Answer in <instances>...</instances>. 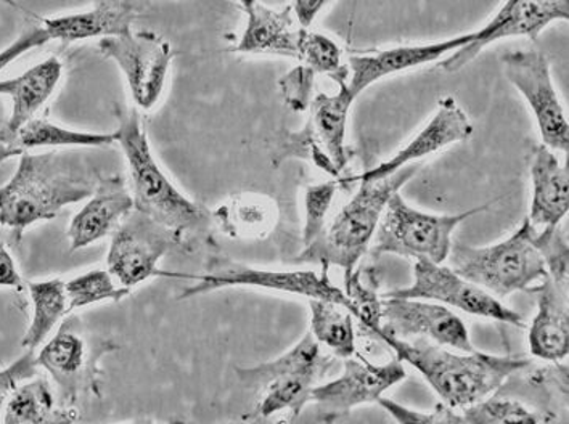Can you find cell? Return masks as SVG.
<instances>
[{"instance_id":"15","label":"cell","mask_w":569,"mask_h":424,"mask_svg":"<svg viewBox=\"0 0 569 424\" xmlns=\"http://www.w3.org/2000/svg\"><path fill=\"white\" fill-rule=\"evenodd\" d=\"M381 329L399 340L431 341L457 352H473L467 325L446 305L427 300L410 297L381 296Z\"/></svg>"},{"instance_id":"19","label":"cell","mask_w":569,"mask_h":424,"mask_svg":"<svg viewBox=\"0 0 569 424\" xmlns=\"http://www.w3.org/2000/svg\"><path fill=\"white\" fill-rule=\"evenodd\" d=\"M147 9L143 0H93V7L86 12L70 16L42 18V28L50 41H86L93 38H111L131 31L137 17Z\"/></svg>"},{"instance_id":"11","label":"cell","mask_w":569,"mask_h":424,"mask_svg":"<svg viewBox=\"0 0 569 424\" xmlns=\"http://www.w3.org/2000/svg\"><path fill=\"white\" fill-rule=\"evenodd\" d=\"M503 73L535 113L542 145L568 154L567 111L553 85L550 61L539 50H517L502 57Z\"/></svg>"},{"instance_id":"24","label":"cell","mask_w":569,"mask_h":424,"mask_svg":"<svg viewBox=\"0 0 569 424\" xmlns=\"http://www.w3.org/2000/svg\"><path fill=\"white\" fill-rule=\"evenodd\" d=\"M532 201L528 221L536 230L557 228L569 210L568 168L558 161L553 150L540 145L531 163Z\"/></svg>"},{"instance_id":"46","label":"cell","mask_w":569,"mask_h":424,"mask_svg":"<svg viewBox=\"0 0 569 424\" xmlns=\"http://www.w3.org/2000/svg\"><path fill=\"white\" fill-rule=\"evenodd\" d=\"M2 3H7V6L13 7V9H18V3L16 0H0Z\"/></svg>"},{"instance_id":"27","label":"cell","mask_w":569,"mask_h":424,"mask_svg":"<svg viewBox=\"0 0 569 424\" xmlns=\"http://www.w3.org/2000/svg\"><path fill=\"white\" fill-rule=\"evenodd\" d=\"M28 291H30L32 303V320L21 344L28 351H36L46 343L50 333L71 311L63 280L30 282Z\"/></svg>"},{"instance_id":"23","label":"cell","mask_w":569,"mask_h":424,"mask_svg":"<svg viewBox=\"0 0 569 424\" xmlns=\"http://www.w3.org/2000/svg\"><path fill=\"white\" fill-rule=\"evenodd\" d=\"M61 74L63 63L57 57H50L18 78L0 81V95L12 99V114L6 121V134L16 145L18 132L53 95Z\"/></svg>"},{"instance_id":"8","label":"cell","mask_w":569,"mask_h":424,"mask_svg":"<svg viewBox=\"0 0 569 424\" xmlns=\"http://www.w3.org/2000/svg\"><path fill=\"white\" fill-rule=\"evenodd\" d=\"M186 276L193 280L196 285L189 286L179 294L180 300L200 296L216 290L232 289V286H251L279 291V293L297 294L308 300L330 301L351 309L345 291L335 286L329 279V267H323L322 275L315 271H273L241 264L222 254H212L208 259L203 275Z\"/></svg>"},{"instance_id":"12","label":"cell","mask_w":569,"mask_h":424,"mask_svg":"<svg viewBox=\"0 0 569 424\" xmlns=\"http://www.w3.org/2000/svg\"><path fill=\"white\" fill-rule=\"evenodd\" d=\"M385 296L410 297V300L435 301L442 305L459 309L477 317L523 329L525 322L518 312L502 304L499 297L489 291L468 282L452 267L431 261H416L413 283L407 289L390 291Z\"/></svg>"},{"instance_id":"35","label":"cell","mask_w":569,"mask_h":424,"mask_svg":"<svg viewBox=\"0 0 569 424\" xmlns=\"http://www.w3.org/2000/svg\"><path fill=\"white\" fill-rule=\"evenodd\" d=\"M535 244L550 279L561 289H568V232L563 222L557 228L536 230Z\"/></svg>"},{"instance_id":"36","label":"cell","mask_w":569,"mask_h":424,"mask_svg":"<svg viewBox=\"0 0 569 424\" xmlns=\"http://www.w3.org/2000/svg\"><path fill=\"white\" fill-rule=\"evenodd\" d=\"M338 185L340 181L317 183V185L308 186L305 196V229H302V244L309 246L317 236L322 233L326 228L327 214L331 203H333L335 195H337Z\"/></svg>"},{"instance_id":"44","label":"cell","mask_w":569,"mask_h":424,"mask_svg":"<svg viewBox=\"0 0 569 424\" xmlns=\"http://www.w3.org/2000/svg\"><path fill=\"white\" fill-rule=\"evenodd\" d=\"M21 153H23V150L18 149L16 143L7 137L6 122H3V124H0V164Z\"/></svg>"},{"instance_id":"21","label":"cell","mask_w":569,"mask_h":424,"mask_svg":"<svg viewBox=\"0 0 569 424\" xmlns=\"http://www.w3.org/2000/svg\"><path fill=\"white\" fill-rule=\"evenodd\" d=\"M338 88L340 89L337 93H317L315 100H311L308 107V121L302 131L330 158L341 174L349 161L346 131L349 111L356 99L349 92L348 84Z\"/></svg>"},{"instance_id":"31","label":"cell","mask_w":569,"mask_h":424,"mask_svg":"<svg viewBox=\"0 0 569 424\" xmlns=\"http://www.w3.org/2000/svg\"><path fill=\"white\" fill-rule=\"evenodd\" d=\"M317 376L309 373H293V375L277 376L261 387L264 391L258 405L259 415L272 416L276 413L290 410L295 416L309 404V394L316 386Z\"/></svg>"},{"instance_id":"3","label":"cell","mask_w":569,"mask_h":424,"mask_svg":"<svg viewBox=\"0 0 569 424\" xmlns=\"http://www.w3.org/2000/svg\"><path fill=\"white\" fill-rule=\"evenodd\" d=\"M419 166H405L381 179H359L360 186L355 196L346 203L343 210L329 228L305 246L298 262H312L322 267L343 269L345 279L356 272L360 259L372 244L375 232L380 224L381 214L395 193L401 192Z\"/></svg>"},{"instance_id":"42","label":"cell","mask_w":569,"mask_h":424,"mask_svg":"<svg viewBox=\"0 0 569 424\" xmlns=\"http://www.w3.org/2000/svg\"><path fill=\"white\" fill-rule=\"evenodd\" d=\"M0 286L16 290H23L24 286L23 280L18 273L16 261L2 243H0Z\"/></svg>"},{"instance_id":"39","label":"cell","mask_w":569,"mask_h":424,"mask_svg":"<svg viewBox=\"0 0 569 424\" xmlns=\"http://www.w3.org/2000/svg\"><path fill=\"white\" fill-rule=\"evenodd\" d=\"M377 404L387 410L388 413L396 420V422L410 424H462L459 412L456 408H450L445 402L436 405L433 412H419V410L407 408L391 398H385L381 395Z\"/></svg>"},{"instance_id":"33","label":"cell","mask_w":569,"mask_h":424,"mask_svg":"<svg viewBox=\"0 0 569 424\" xmlns=\"http://www.w3.org/2000/svg\"><path fill=\"white\" fill-rule=\"evenodd\" d=\"M64 286H67L68 304H70L71 312L86 307V305L107 303V301L118 303L131 293V290L118 286L110 272L99 271V269L82 273L70 282H64Z\"/></svg>"},{"instance_id":"4","label":"cell","mask_w":569,"mask_h":424,"mask_svg":"<svg viewBox=\"0 0 569 424\" xmlns=\"http://www.w3.org/2000/svg\"><path fill=\"white\" fill-rule=\"evenodd\" d=\"M114 139L128 161L134 210L150 215L180 235L210 228L212 212L183 195L154 160L149 137L136 110L122 118Z\"/></svg>"},{"instance_id":"37","label":"cell","mask_w":569,"mask_h":424,"mask_svg":"<svg viewBox=\"0 0 569 424\" xmlns=\"http://www.w3.org/2000/svg\"><path fill=\"white\" fill-rule=\"evenodd\" d=\"M345 294L351 304V315L358 317L370 333L380 332L383 300L373 290L362 285L359 273L355 272L349 279H345Z\"/></svg>"},{"instance_id":"45","label":"cell","mask_w":569,"mask_h":424,"mask_svg":"<svg viewBox=\"0 0 569 424\" xmlns=\"http://www.w3.org/2000/svg\"><path fill=\"white\" fill-rule=\"evenodd\" d=\"M256 0H239V3L241 7H243L244 10L248 9V7L253 6Z\"/></svg>"},{"instance_id":"18","label":"cell","mask_w":569,"mask_h":424,"mask_svg":"<svg viewBox=\"0 0 569 424\" xmlns=\"http://www.w3.org/2000/svg\"><path fill=\"white\" fill-rule=\"evenodd\" d=\"M134 210V198L121 175L100 178L96 192L74 215L68 229L71 250L78 251L106 239Z\"/></svg>"},{"instance_id":"10","label":"cell","mask_w":569,"mask_h":424,"mask_svg":"<svg viewBox=\"0 0 569 424\" xmlns=\"http://www.w3.org/2000/svg\"><path fill=\"white\" fill-rule=\"evenodd\" d=\"M99 49L120 67L136 105L143 111L157 107L174 59L168 39L153 31H129L100 39Z\"/></svg>"},{"instance_id":"14","label":"cell","mask_w":569,"mask_h":424,"mask_svg":"<svg viewBox=\"0 0 569 424\" xmlns=\"http://www.w3.org/2000/svg\"><path fill=\"white\" fill-rule=\"evenodd\" d=\"M345 369L338 378L316 384L309 394V404H316L322 422H337L363 404H377L388 390L406 380L402 361L395 359L383 365L370 364L366 359H345Z\"/></svg>"},{"instance_id":"26","label":"cell","mask_w":569,"mask_h":424,"mask_svg":"<svg viewBox=\"0 0 569 424\" xmlns=\"http://www.w3.org/2000/svg\"><path fill=\"white\" fill-rule=\"evenodd\" d=\"M212 221L233 239H261L277 222V208L264 196L237 195L212 212Z\"/></svg>"},{"instance_id":"28","label":"cell","mask_w":569,"mask_h":424,"mask_svg":"<svg viewBox=\"0 0 569 424\" xmlns=\"http://www.w3.org/2000/svg\"><path fill=\"white\" fill-rule=\"evenodd\" d=\"M311 329L309 332L337 359L355 357L356 332L351 312L323 300H309Z\"/></svg>"},{"instance_id":"43","label":"cell","mask_w":569,"mask_h":424,"mask_svg":"<svg viewBox=\"0 0 569 424\" xmlns=\"http://www.w3.org/2000/svg\"><path fill=\"white\" fill-rule=\"evenodd\" d=\"M329 2L330 0H293L291 10H293L298 23H300L302 28H309L312 27L317 17L322 13V10L326 9Z\"/></svg>"},{"instance_id":"29","label":"cell","mask_w":569,"mask_h":424,"mask_svg":"<svg viewBox=\"0 0 569 424\" xmlns=\"http://www.w3.org/2000/svg\"><path fill=\"white\" fill-rule=\"evenodd\" d=\"M114 142H117L114 134L73 131L42 118H32L17 134L18 149L23 152L34 149H70V147L96 149V147L113 145Z\"/></svg>"},{"instance_id":"32","label":"cell","mask_w":569,"mask_h":424,"mask_svg":"<svg viewBox=\"0 0 569 424\" xmlns=\"http://www.w3.org/2000/svg\"><path fill=\"white\" fill-rule=\"evenodd\" d=\"M56 395L49 381L39 378L18 386L3 408L6 424H38L53 420Z\"/></svg>"},{"instance_id":"40","label":"cell","mask_w":569,"mask_h":424,"mask_svg":"<svg viewBox=\"0 0 569 424\" xmlns=\"http://www.w3.org/2000/svg\"><path fill=\"white\" fill-rule=\"evenodd\" d=\"M38 361H36L34 351H28L27 354L17 359L12 365L0 370V413L6 408L13 393L21 383L30 381L38 375Z\"/></svg>"},{"instance_id":"13","label":"cell","mask_w":569,"mask_h":424,"mask_svg":"<svg viewBox=\"0 0 569 424\" xmlns=\"http://www.w3.org/2000/svg\"><path fill=\"white\" fill-rule=\"evenodd\" d=\"M568 20L569 0H506L485 27L473 31V39L441 60L439 68L446 73H457L488 46L511 38L536 41L553 21Z\"/></svg>"},{"instance_id":"38","label":"cell","mask_w":569,"mask_h":424,"mask_svg":"<svg viewBox=\"0 0 569 424\" xmlns=\"http://www.w3.org/2000/svg\"><path fill=\"white\" fill-rule=\"evenodd\" d=\"M315 82L316 73L309 70L306 64H298L297 68L288 71L279 81L284 105L293 111H298V113L308 110L309 103H311Z\"/></svg>"},{"instance_id":"1","label":"cell","mask_w":569,"mask_h":424,"mask_svg":"<svg viewBox=\"0 0 569 424\" xmlns=\"http://www.w3.org/2000/svg\"><path fill=\"white\" fill-rule=\"evenodd\" d=\"M100 175L76 153L20 154L16 174L0 189V225L20 242L24 230L96 192Z\"/></svg>"},{"instance_id":"34","label":"cell","mask_w":569,"mask_h":424,"mask_svg":"<svg viewBox=\"0 0 569 424\" xmlns=\"http://www.w3.org/2000/svg\"><path fill=\"white\" fill-rule=\"evenodd\" d=\"M462 424L539 423L542 416L518 401L506 397L482 398L477 404L457 410Z\"/></svg>"},{"instance_id":"41","label":"cell","mask_w":569,"mask_h":424,"mask_svg":"<svg viewBox=\"0 0 569 424\" xmlns=\"http://www.w3.org/2000/svg\"><path fill=\"white\" fill-rule=\"evenodd\" d=\"M49 41V34H47V31L42 27H34L24 31L12 44L0 50V73H2L9 64H12L13 61L24 55V53L30 52V50L36 49V47H42Z\"/></svg>"},{"instance_id":"22","label":"cell","mask_w":569,"mask_h":424,"mask_svg":"<svg viewBox=\"0 0 569 424\" xmlns=\"http://www.w3.org/2000/svg\"><path fill=\"white\" fill-rule=\"evenodd\" d=\"M302 27L293 10H273L258 0L247 9V27L237 52L297 59Z\"/></svg>"},{"instance_id":"2","label":"cell","mask_w":569,"mask_h":424,"mask_svg":"<svg viewBox=\"0 0 569 424\" xmlns=\"http://www.w3.org/2000/svg\"><path fill=\"white\" fill-rule=\"evenodd\" d=\"M396 352L399 361L419 370L439 397L450 408H463L489 397L503 386L515 373L526 369L529 362L523 357H506L485 352H462L439 346L428 340H399L387 333H378Z\"/></svg>"},{"instance_id":"6","label":"cell","mask_w":569,"mask_h":424,"mask_svg":"<svg viewBox=\"0 0 569 424\" xmlns=\"http://www.w3.org/2000/svg\"><path fill=\"white\" fill-rule=\"evenodd\" d=\"M488 210V206L465 211L462 214H428L395 193L388 201L380 224L373 235L372 254H396V256L431 261L442 264L448 261L452 248L453 230L471 215Z\"/></svg>"},{"instance_id":"5","label":"cell","mask_w":569,"mask_h":424,"mask_svg":"<svg viewBox=\"0 0 569 424\" xmlns=\"http://www.w3.org/2000/svg\"><path fill=\"white\" fill-rule=\"evenodd\" d=\"M535 233L536 229L525 219L513 235L491 246L452 243L450 267L496 297H507L517 291L531 293L549 275L536 248Z\"/></svg>"},{"instance_id":"17","label":"cell","mask_w":569,"mask_h":424,"mask_svg":"<svg viewBox=\"0 0 569 424\" xmlns=\"http://www.w3.org/2000/svg\"><path fill=\"white\" fill-rule=\"evenodd\" d=\"M473 122L457 100L453 97H445L439 100L438 110L435 111L431 120L420 129V132H417L405 149L392 154L390 160L363 172L359 179L372 181V179L387 178L392 172L409 166L413 161L441 152L453 143L465 142L473 135Z\"/></svg>"},{"instance_id":"9","label":"cell","mask_w":569,"mask_h":424,"mask_svg":"<svg viewBox=\"0 0 569 424\" xmlns=\"http://www.w3.org/2000/svg\"><path fill=\"white\" fill-rule=\"evenodd\" d=\"M182 242V235L143 212L132 210L113 232L107 267L120 286L131 290L154 275L158 262Z\"/></svg>"},{"instance_id":"20","label":"cell","mask_w":569,"mask_h":424,"mask_svg":"<svg viewBox=\"0 0 569 424\" xmlns=\"http://www.w3.org/2000/svg\"><path fill=\"white\" fill-rule=\"evenodd\" d=\"M531 293L538 294V314L529 326V352L542 361H565L569 352L568 289L547 275Z\"/></svg>"},{"instance_id":"25","label":"cell","mask_w":569,"mask_h":424,"mask_svg":"<svg viewBox=\"0 0 569 424\" xmlns=\"http://www.w3.org/2000/svg\"><path fill=\"white\" fill-rule=\"evenodd\" d=\"M335 359L337 357L327 354L319 341L308 332L297 346L284 352L276 361L251 366V369H239L237 373L248 387H262L277 376L293 375V373H309L322 380L333 369Z\"/></svg>"},{"instance_id":"7","label":"cell","mask_w":569,"mask_h":424,"mask_svg":"<svg viewBox=\"0 0 569 424\" xmlns=\"http://www.w3.org/2000/svg\"><path fill=\"white\" fill-rule=\"evenodd\" d=\"M117 346L90 334L81 320L71 317L61 323L59 332L47 341L36 361L52 376L61 407L74 412L79 402L100 397V361Z\"/></svg>"},{"instance_id":"16","label":"cell","mask_w":569,"mask_h":424,"mask_svg":"<svg viewBox=\"0 0 569 424\" xmlns=\"http://www.w3.org/2000/svg\"><path fill=\"white\" fill-rule=\"evenodd\" d=\"M471 39H473V31L457 36V38L430 42V44L399 46L380 50L377 53H367V55H351L348 64L349 92L355 99H358L360 93L375 82L445 59L450 53L462 49Z\"/></svg>"},{"instance_id":"30","label":"cell","mask_w":569,"mask_h":424,"mask_svg":"<svg viewBox=\"0 0 569 424\" xmlns=\"http://www.w3.org/2000/svg\"><path fill=\"white\" fill-rule=\"evenodd\" d=\"M297 60L315 71L316 77L322 74L338 85L348 84L349 67L343 63V52L329 36L302 28Z\"/></svg>"}]
</instances>
